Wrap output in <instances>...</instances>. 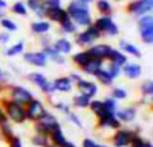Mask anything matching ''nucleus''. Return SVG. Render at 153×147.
I'll use <instances>...</instances> for the list:
<instances>
[{"mask_svg":"<svg viewBox=\"0 0 153 147\" xmlns=\"http://www.w3.org/2000/svg\"><path fill=\"white\" fill-rule=\"evenodd\" d=\"M51 135H53V141H54L57 146L63 147V146L66 144V138H65V135H63V132H62L60 126H57V128L51 132Z\"/></svg>","mask_w":153,"mask_h":147,"instance_id":"21","label":"nucleus"},{"mask_svg":"<svg viewBox=\"0 0 153 147\" xmlns=\"http://www.w3.org/2000/svg\"><path fill=\"white\" fill-rule=\"evenodd\" d=\"M68 119H69V120H72L76 126H81V122L78 120V117H76L75 114H71V113H69V114H68Z\"/></svg>","mask_w":153,"mask_h":147,"instance_id":"45","label":"nucleus"},{"mask_svg":"<svg viewBox=\"0 0 153 147\" xmlns=\"http://www.w3.org/2000/svg\"><path fill=\"white\" fill-rule=\"evenodd\" d=\"M59 126V123H57V120L51 116V114H45L42 119H41V122H39V126H38V129L41 131V132H44L45 135L47 134H51L56 128Z\"/></svg>","mask_w":153,"mask_h":147,"instance_id":"6","label":"nucleus"},{"mask_svg":"<svg viewBox=\"0 0 153 147\" xmlns=\"http://www.w3.org/2000/svg\"><path fill=\"white\" fill-rule=\"evenodd\" d=\"M92 56L89 54V51H83V53H78V54H75L74 56V62L78 65V66H87L90 62H92Z\"/></svg>","mask_w":153,"mask_h":147,"instance_id":"18","label":"nucleus"},{"mask_svg":"<svg viewBox=\"0 0 153 147\" xmlns=\"http://www.w3.org/2000/svg\"><path fill=\"white\" fill-rule=\"evenodd\" d=\"M108 72H110V75L113 78H116V77H119V74H120V68L116 66V65H111V68L108 69Z\"/></svg>","mask_w":153,"mask_h":147,"instance_id":"43","label":"nucleus"},{"mask_svg":"<svg viewBox=\"0 0 153 147\" xmlns=\"http://www.w3.org/2000/svg\"><path fill=\"white\" fill-rule=\"evenodd\" d=\"M11 95H12V99L15 101V104H20V105L21 104H29L33 99L32 93L24 87H14Z\"/></svg>","mask_w":153,"mask_h":147,"instance_id":"7","label":"nucleus"},{"mask_svg":"<svg viewBox=\"0 0 153 147\" xmlns=\"http://www.w3.org/2000/svg\"><path fill=\"white\" fill-rule=\"evenodd\" d=\"M11 147H23V144H21V141H20L18 138H12V141H11Z\"/></svg>","mask_w":153,"mask_h":147,"instance_id":"46","label":"nucleus"},{"mask_svg":"<svg viewBox=\"0 0 153 147\" xmlns=\"http://www.w3.org/2000/svg\"><path fill=\"white\" fill-rule=\"evenodd\" d=\"M0 122H2V123L5 122V113H3V110H2V108H0Z\"/></svg>","mask_w":153,"mask_h":147,"instance_id":"48","label":"nucleus"},{"mask_svg":"<svg viewBox=\"0 0 153 147\" xmlns=\"http://www.w3.org/2000/svg\"><path fill=\"white\" fill-rule=\"evenodd\" d=\"M33 144H36V146H47V137L45 135H36L33 138Z\"/></svg>","mask_w":153,"mask_h":147,"instance_id":"39","label":"nucleus"},{"mask_svg":"<svg viewBox=\"0 0 153 147\" xmlns=\"http://www.w3.org/2000/svg\"><path fill=\"white\" fill-rule=\"evenodd\" d=\"M120 45L125 48V51H126V53H129V54H132V56H135V57H140V56H141V54H140V51H138V48H137V47H134L132 44H126L125 41H122V42H120Z\"/></svg>","mask_w":153,"mask_h":147,"instance_id":"28","label":"nucleus"},{"mask_svg":"<svg viewBox=\"0 0 153 147\" xmlns=\"http://www.w3.org/2000/svg\"><path fill=\"white\" fill-rule=\"evenodd\" d=\"M71 48H72V45H71V42L66 41V39H59V41H56V44H54V50L59 51V53H62V54H68V53L71 51Z\"/></svg>","mask_w":153,"mask_h":147,"instance_id":"19","label":"nucleus"},{"mask_svg":"<svg viewBox=\"0 0 153 147\" xmlns=\"http://www.w3.org/2000/svg\"><path fill=\"white\" fill-rule=\"evenodd\" d=\"M74 104H75L76 107L86 108V107H89V105H90V101H89V98H87V96L80 95V96H75V98H74Z\"/></svg>","mask_w":153,"mask_h":147,"instance_id":"27","label":"nucleus"},{"mask_svg":"<svg viewBox=\"0 0 153 147\" xmlns=\"http://www.w3.org/2000/svg\"><path fill=\"white\" fill-rule=\"evenodd\" d=\"M45 14H47L51 20H54V21H57V23H62L65 18H68V12L63 11L62 8H50V9L45 11Z\"/></svg>","mask_w":153,"mask_h":147,"instance_id":"16","label":"nucleus"},{"mask_svg":"<svg viewBox=\"0 0 153 147\" xmlns=\"http://www.w3.org/2000/svg\"><path fill=\"white\" fill-rule=\"evenodd\" d=\"M83 147H101V146H99V144H96L93 140H89V138H87V140H84V141H83Z\"/></svg>","mask_w":153,"mask_h":147,"instance_id":"44","label":"nucleus"},{"mask_svg":"<svg viewBox=\"0 0 153 147\" xmlns=\"http://www.w3.org/2000/svg\"><path fill=\"white\" fill-rule=\"evenodd\" d=\"M98 9L102 14H108V12H111V5H110V2H107V0H99L98 2Z\"/></svg>","mask_w":153,"mask_h":147,"instance_id":"30","label":"nucleus"},{"mask_svg":"<svg viewBox=\"0 0 153 147\" xmlns=\"http://www.w3.org/2000/svg\"><path fill=\"white\" fill-rule=\"evenodd\" d=\"M29 6L38 14V15H44L45 14V8L42 5H39L38 0H29Z\"/></svg>","mask_w":153,"mask_h":147,"instance_id":"29","label":"nucleus"},{"mask_svg":"<svg viewBox=\"0 0 153 147\" xmlns=\"http://www.w3.org/2000/svg\"><path fill=\"white\" fill-rule=\"evenodd\" d=\"M6 6V3L3 2V0H0V8H5Z\"/></svg>","mask_w":153,"mask_h":147,"instance_id":"50","label":"nucleus"},{"mask_svg":"<svg viewBox=\"0 0 153 147\" xmlns=\"http://www.w3.org/2000/svg\"><path fill=\"white\" fill-rule=\"evenodd\" d=\"M140 33L146 44L153 42V18L150 15L141 17L140 20Z\"/></svg>","mask_w":153,"mask_h":147,"instance_id":"2","label":"nucleus"},{"mask_svg":"<svg viewBox=\"0 0 153 147\" xmlns=\"http://www.w3.org/2000/svg\"><path fill=\"white\" fill-rule=\"evenodd\" d=\"M117 116H119V119L123 120V122H131V120H134V117H135V110H134V108H126V110L119 111Z\"/></svg>","mask_w":153,"mask_h":147,"instance_id":"23","label":"nucleus"},{"mask_svg":"<svg viewBox=\"0 0 153 147\" xmlns=\"http://www.w3.org/2000/svg\"><path fill=\"white\" fill-rule=\"evenodd\" d=\"M110 53H111V48L108 45H95L89 50V54L92 56V59H98V60L108 57Z\"/></svg>","mask_w":153,"mask_h":147,"instance_id":"13","label":"nucleus"},{"mask_svg":"<svg viewBox=\"0 0 153 147\" xmlns=\"http://www.w3.org/2000/svg\"><path fill=\"white\" fill-rule=\"evenodd\" d=\"M90 107H92V111H93L96 116H99V114L104 111V104H102V101H93V102H90Z\"/></svg>","mask_w":153,"mask_h":147,"instance_id":"33","label":"nucleus"},{"mask_svg":"<svg viewBox=\"0 0 153 147\" xmlns=\"http://www.w3.org/2000/svg\"><path fill=\"white\" fill-rule=\"evenodd\" d=\"M30 80H32L36 86H39V87L42 89V92H45V93H53V92H54V87H53L51 84H48V81L45 80V77L42 75V74H32Z\"/></svg>","mask_w":153,"mask_h":147,"instance_id":"10","label":"nucleus"},{"mask_svg":"<svg viewBox=\"0 0 153 147\" xmlns=\"http://www.w3.org/2000/svg\"><path fill=\"white\" fill-rule=\"evenodd\" d=\"M12 9H14V12L18 14V15H26V14H27V9H26L24 3H21V2H17Z\"/></svg>","mask_w":153,"mask_h":147,"instance_id":"34","label":"nucleus"},{"mask_svg":"<svg viewBox=\"0 0 153 147\" xmlns=\"http://www.w3.org/2000/svg\"><path fill=\"white\" fill-rule=\"evenodd\" d=\"M152 8H153V0H138V2H134L129 6V11L132 14L141 15V14H146V12L152 11Z\"/></svg>","mask_w":153,"mask_h":147,"instance_id":"8","label":"nucleus"},{"mask_svg":"<svg viewBox=\"0 0 153 147\" xmlns=\"http://www.w3.org/2000/svg\"><path fill=\"white\" fill-rule=\"evenodd\" d=\"M113 96L116 99H125L126 98V92L123 89H113Z\"/></svg>","mask_w":153,"mask_h":147,"instance_id":"41","label":"nucleus"},{"mask_svg":"<svg viewBox=\"0 0 153 147\" xmlns=\"http://www.w3.org/2000/svg\"><path fill=\"white\" fill-rule=\"evenodd\" d=\"M62 27H63V30H65V32H68V33L75 32V24L69 20V17H68V18H65V20L62 21Z\"/></svg>","mask_w":153,"mask_h":147,"instance_id":"31","label":"nucleus"},{"mask_svg":"<svg viewBox=\"0 0 153 147\" xmlns=\"http://www.w3.org/2000/svg\"><path fill=\"white\" fill-rule=\"evenodd\" d=\"M78 89H80L81 95L83 96H87L89 99L98 93V87L92 81H78Z\"/></svg>","mask_w":153,"mask_h":147,"instance_id":"14","label":"nucleus"},{"mask_svg":"<svg viewBox=\"0 0 153 147\" xmlns=\"http://www.w3.org/2000/svg\"><path fill=\"white\" fill-rule=\"evenodd\" d=\"M6 114L15 122V123H21L26 120V111L20 104L15 102H8L6 104Z\"/></svg>","mask_w":153,"mask_h":147,"instance_id":"3","label":"nucleus"},{"mask_svg":"<svg viewBox=\"0 0 153 147\" xmlns=\"http://www.w3.org/2000/svg\"><path fill=\"white\" fill-rule=\"evenodd\" d=\"M53 87H54V90H59V92H63V93H66V92H71V87H72V83H71V80L69 78H59V80H56L54 81V84H53Z\"/></svg>","mask_w":153,"mask_h":147,"instance_id":"17","label":"nucleus"},{"mask_svg":"<svg viewBox=\"0 0 153 147\" xmlns=\"http://www.w3.org/2000/svg\"><path fill=\"white\" fill-rule=\"evenodd\" d=\"M63 147H75V146H74V144H72V143H66V144H65V146H63Z\"/></svg>","mask_w":153,"mask_h":147,"instance_id":"49","label":"nucleus"},{"mask_svg":"<svg viewBox=\"0 0 153 147\" xmlns=\"http://www.w3.org/2000/svg\"><path fill=\"white\" fill-rule=\"evenodd\" d=\"M143 93H146V95H152L153 93V81H146L144 84H143Z\"/></svg>","mask_w":153,"mask_h":147,"instance_id":"38","label":"nucleus"},{"mask_svg":"<svg viewBox=\"0 0 153 147\" xmlns=\"http://www.w3.org/2000/svg\"><path fill=\"white\" fill-rule=\"evenodd\" d=\"M24 60L35 66H45L47 65V56L44 53H27L24 56Z\"/></svg>","mask_w":153,"mask_h":147,"instance_id":"11","label":"nucleus"},{"mask_svg":"<svg viewBox=\"0 0 153 147\" xmlns=\"http://www.w3.org/2000/svg\"><path fill=\"white\" fill-rule=\"evenodd\" d=\"M32 30L35 33H45L50 30V23L47 21H38V23H33L32 24Z\"/></svg>","mask_w":153,"mask_h":147,"instance_id":"25","label":"nucleus"},{"mask_svg":"<svg viewBox=\"0 0 153 147\" xmlns=\"http://www.w3.org/2000/svg\"><path fill=\"white\" fill-rule=\"evenodd\" d=\"M9 41V35H0V42L2 44H6Z\"/></svg>","mask_w":153,"mask_h":147,"instance_id":"47","label":"nucleus"},{"mask_svg":"<svg viewBox=\"0 0 153 147\" xmlns=\"http://www.w3.org/2000/svg\"><path fill=\"white\" fill-rule=\"evenodd\" d=\"M96 75H98V78L101 80V83H104V84H111L113 80H114V78L110 75L108 71H102V69H101V71L96 74Z\"/></svg>","mask_w":153,"mask_h":147,"instance_id":"26","label":"nucleus"},{"mask_svg":"<svg viewBox=\"0 0 153 147\" xmlns=\"http://www.w3.org/2000/svg\"><path fill=\"white\" fill-rule=\"evenodd\" d=\"M101 68H102V63H101V60H98V59H93L87 66H84V71L87 72V74H93V75H96V74L101 71Z\"/></svg>","mask_w":153,"mask_h":147,"instance_id":"22","label":"nucleus"},{"mask_svg":"<svg viewBox=\"0 0 153 147\" xmlns=\"http://www.w3.org/2000/svg\"><path fill=\"white\" fill-rule=\"evenodd\" d=\"M47 54H50V56L53 57V60H54V62H59V63H63V62H65V60H63V57H62V56H59V54H57V51H56V50H53V48H47L45 56H47Z\"/></svg>","mask_w":153,"mask_h":147,"instance_id":"35","label":"nucleus"},{"mask_svg":"<svg viewBox=\"0 0 153 147\" xmlns=\"http://www.w3.org/2000/svg\"><path fill=\"white\" fill-rule=\"evenodd\" d=\"M96 30L98 32H107L108 35H111V36H114V35H117L119 33V27L111 21V18L110 17H102V18H99L98 21H96Z\"/></svg>","mask_w":153,"mask_h":147,"instance_id":"5","label":"nucleus"},{"mask_svg":"<svg viewBox=\"0 0 153 147\" xmlns=\"http://www.w3.org/2000/svg\"><path fill=\"white\" fill-rule=\"evenodd\" d=\"M23 50H24V44H23V42H20V44L14 45L12 48H9V50L6 51V54H8V56H17V54L23 53Z\"/></svg>","mask_w":153,"mask_h":147,"instance_id":"32","label":"nucleus"},{"mask_svg":"<svg viewBox=\"0 0 153 147\" xmlns=\"http://www.w3.org/2000/svg\"><path fill=\"white\" fill-rule=\"evenodd\" d=\"M99 123H101V126H110V128H119V126H120V122H119L114 116L102 117Z\"/></svg>","mask_w":153,"mask_h":147,"instance_id":"24","label":"nucleus"},{"mask_svg":"<svg viewBox=\"0 0 153 147\" xmlns=\"http://www.w3.org/2000/svg\"><path fill=\"white\" fill-rule=\"evenodd\" d=\"M99 36V32L96 30V27H89L86 32H83L81 35H78V38H76V42L78 44H83V45H86V44H92L96 38Z\"/></svg>","mask_w":153,"mask_h":147,"instance_id":"9","label":"nucleus"},{"mask_svg":"<svg viewBox=\"0 0 153 147\" xmlns=\"http://www.w3.org/2000/svg\"><path fill=\"white\" fill-rule=\"evenodd\" d=\"M104 104V108L107 110V111H110L111 114H114V111H116V101L114 99H107L105 102H102Z\"/></svg>","mask_w":153,"mask_h":147,"instance_id":"36","label":"nucleus"},{"mask_svg":"<svg viewBox=\"0 0 153 147\" xmlns=\"http://www.w3.org/2000/svg\"><path fill=\"white\" fill-rule=\"evenodd\" d=\"M44 6H47V9L50 8H60V0H44Z\"/></svg>","mask_w":153,"mask_h":147,"instance_id":"40","label":"nucleus"},{"mask_svg":"<svg viewBox=\"0 0 153 147\" xmlns=\"http://www.w3.org/2000/svg\"><path fill=\"white\" fill-rule=\"evenodd\" d=\"M84 2H92V0H84Z\"/></svg>","mask_w":153,"mask_h":147,"instance_id":"51","label":"nucleus"},{"mask_svg":"<svg viewBox=\"0 0 153 147\" xmlns=\"http://www.w3.org/2000/svg\"><path fill=\"white\" fill-rule=\"evenodd\" d=\"M111 60H113V65H116V66H122V65H126V57L120 53V51H116V50H111V53H110V56H108Z\"/></svg>","mask_w":153,"mask_h":147,"instance_id":"20","label":"nucleus"},{"mask_svg":"<svg viewBox=\"0 0 153 147\" xmlns=\"http://www.w3.org/2000/svg\"><path fill=\"white\" fill-rule=\"evenodd\" d=\"M45 114H47V111H45L44 105L39 101H35L33 99V101L29 102V108L26 111V117H29L32 120H41Z\"/></svg>","mask_w":153,"mask_h":147,"instance_id":"4","label":"nucleus"},{"mask_svg":"<svg viewBox=\"0 0 153 147\" xmlns=\"http://www.w3.org/2000/svg\"><path fill=\"white\" fill-rule=\"evenodd\" d=\"M132 141H134V147H153L150 143H143L140 138H132Z\"/></svg>","mask_w":153,"mask_h":147,"instance_id":"42","label":"nucleus"},{"mask_svg":"<svg viewBox=\"0 0 153 147\" xmlns=\"http://www.w3.org/2000/svg\"><path fill=\"white\" fill-rule=\"evenodd\" d=\"M132 138H134V137H132L128 131H119V132L114 135L113 143H114L116 147H128L129 143L132 141Z\"/></svg>","mask_w":153,"mask_h":147,"instance_id":"12","label":"nucleus"},{"mask_svg":"<svg viewBox=\"0 0 153 147\" xmlns=\"http://www.w3.org/2000/svg\"><path fill=\"white\" fill-rule=\"evenodd\" d=\"M123 74H125V75H126L128 78L135 80V78H138V77L141 75V66H140V65H137V63L125 65V68H123Z\"/></svg>","mask_w":153,"mask_h":147,"instance_id":"15","label":"nucleus"},{"mask_svg":"<svg viewBox=\"0 0 153 147\" xmlns=\"http://www.w3.org/2000/svg\"><path fill=\"white\" fill-rule=\"evenodd\" d=\"M68 12L76 24H80V26H89L90 24V14H89V9H87V5H86L84 0L72 2L68 8Z\"/></svg>","mask_w":153,"mask_h":147,"instance_id":"1","label":"nucleus"},{"mask_svg":"<svg viewBox=\"0 0 153 147\" xmlns=\"http://www.w3.org/2000/svg\"><path fill=\"white\" fill-rule=\"evenodd\" d=\"M2 26L6 30H9V32H15L17 30V24L14 21H11V20H2Z\"/></svg>","mask_w":153,"mask_h":147,"instance_id":"37","label":"nucleus"}]
</instances>
